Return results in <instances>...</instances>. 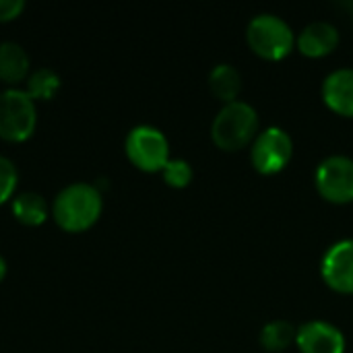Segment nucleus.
<instances>
[{
	"label": "nucleus",
	"instance_id": "15",
	"mask_svg": "<svg viewBox=\"0 0 353 353\" xmlns=\"http://www.w3.org/2000/svg\"><path fill=\"white\" fill-rule=\"evenodd\" d=\"M298 329L288 321H273L267 323L261 331V345L271 353L285 352L296 341Z\"/></svg>",
	"mask_w": 353,
	"mask_h": 353
},
{
	"label": "nucleus",
	"instance_id": "8",
	"mask_svg": "<svg viewBox=\"0 0 353 353\" xmlns=\"http://www.w3.org/2000/svg\"><path fill=\"white\" fill-rule=\"evenodd\" d=\"M321 273L331 290L353 294V240H341L325 252Z\"/></svg>",
	"mask_w": 353,
	"mask_h": 353
},
{
	"label": "nucleus",
	"instance_id": "14",
	"mask_svg": "<svg viewBox=\"0 0 353 353\" xmlns=\"http://www.w3.org/2000/svg\"><path fill=\"white\" fill-rule=\"evenodd\" d=\"M12 215L25 225H41L48 217V205L37 192H23L12 201Z\"/></svg>",
	"mask_w": 353,
	"mask_h": 353
},
{
	"label": "nucleus",
	"instance_id": "16",
	"mask_svg": "<svg viewBox=\"0 0 353 353\" xmlns=\"http://www.w3.org/2000/svg\"><path fill=\"white\" fill-rule=\"evenodd\" d=\"M60 89V77L52 68H37L27 77V93L35 99H52Z\"/></svg>",
	"mask_w": 353,
	"mask_h": 353
},
{
	"label": "nucleus",
	"instance_id": "20",
	"mask_svg": "<svg viewBox=\"0 0 353 353\" xmlns=\"http://www.w3.org/2000/svg\"><path fill=\"white\" fill-rule=\"evenodd\" d=\"M4 277H6V261L0 256V281H2Z\"/></svg>",
	"mask_w": 353,
	"mask_h": 353
},
{
	"label": "nucleus",
	"instance_id": "12",
	"mask_svg": "<svg viewBox=\"0 0 353 353\" xmlns=\"http://www.w3.org/2000/svg\"><path fill=\"white\" fill-rule=\"evenodd\" d=\"M29 74V56L23 46L14 41L0 43V79L4 83H19Z\"/></svg>",
	"mask_w": 353,
	"mask_h": 353
},
{
	"label": "nucleus",
	"instance_id": "11",
	"mask_svg": "<svg viewBox=\"0 0 353 353\" xmlns=\"http://www.w3.org/2000/svg\"><path fill=\"white\" fill-rule=\"evenodd\" d=\"M323 99L335 114L353 118V68H337L325 79Z\"/></svg>",
	"mask_w": 353,
	"mask_h": 353
},
{
	"label": "nucleus",
	"instance_id": "9",
	"mask_svg": "<svg viewBox=\"0 0 353 353\" xmlns=\"http://www.w3.org/2000/svg\"><path fill=\"white\" fill-rule=\"evenodd\" d=\"M296 345L302 353H345V337L331 323L310 321L298 329Z\"/></svg>",
	"mask_w": 353,
	"mask_h": 353
},
{
	"label": "nucleus",
	"instance_id": "1",
	"mask_svg": "<svg viewBox=\"0 0 353 353\" xmlns=\"http://www.w3.org/2000/svg\"><path fill=\"white\" fill-rule=\"evenodd\" d=\"M101 192L97 186L77 182L60 190L52 205V215L64 232H85L101 215Z\"/></svg>",
	"mask_w": 353,
	"mask_h": 353
},
{
	"label": "nucleus",
	"instance_id": "7",
	"mask_svg": "<svg viewBox=\"0 0 353 353\" xmlns=\"http://www.w3.org/2000/svg\"><path fill=\"white\" fill-rule=\"evenodd\" d=\"M321 196L335 205L353 201V159L345 155H331L323 159L314 174Z\"/></svg>",
	"mask_w": 353,
	"mask_h": 353
},
{
	"label": "nucleus",
	"instance_id": "10",
	"mask_svg": "<svg viewBox=\"0 0 353 353\" xmlns=\"http://www.w3.org/2000/svg\"><path fill=\"white\" fill-rule=\"evenodd\" d=\"M337 43H339V29L329 21H312L296 37L298 50L308 58L329 56L337 48Z\"/></svg>",
	"mask_w": 353,
	"mask_h": 353
},
{
	"label": "nucleus",
	"instance_id": "18",
	"mask_svg": "<svg viewBox=\"0 0 353 353\" xmlns=\"http://www.w3.org/2000/svg\"><path fill=\"white\" fill-rule=\"evenodd\" d=\"M17 180H19V174H17L14 163L8 157L0 155V205L12 196L17 188Z\"/></svg>",
	"mask_w": 353,
	"mask_h": 353
},
{
	"label": "nucleus",
	"instance_id": "3",
	"mask_svg": "<svg viewBox=\"0 0 353 353\" xmlns=\"http://www.w3.org/2000/svg\"><path fill=\"white\" fill-rule=\"evenodd\" d=\"M246 39L250 50L265 60H281L296 46V35L288 21L271 12L256 14L248 23Z\"/></svg>",
	"mask_w": 353,
	"mask_h": 353
},
{
	"label": "nucleus",
	"instance_id": "6",
	"mask_svg": "<svg viewBox=\"0 0 353 353\" xmlns=\"http://www.w3.org/2000/svg\"><path fill=\"white\" fill-rule=\"evenodd\" d=\"M292 155H294V141L279 126H271L259 132L250 149V159L254 170L265 176L279 174L290 163Z\"/></svg>",
	"mask_w": 353,
	"mask_h": 353
},
{
	"label": "nucleus",
	"instance_id": "17",
	"mask_svg": "<svg viewBox=\"0 0 353 353\" xmlns=\"http://www.w3.org/2000/svg\"><path fill=\"white\" fill-rule=\"evenodd\" d=\"M163 180L172 188H186L192 182V168L184 159H170L161 170Z\"/></svg>",
	"mask_w": 353,
	"mask_h": 353
},
{
	"label": "nucleus",
	"instance_id": "4",
	"mask_svg": "<svg viewBox=\"0 0 353 353\" xmlns=\"http://www.w3.org/2000/svg\"><path fill=\"white\" fill-rule=\"evenodd\" d=\"M37 122L35 101L27 91L6 89L0 93V137L10 143L27 141Z\"/></svg>",
	"mask_w": 353,
	"mask_h": 353
},
{
	"label": "nucleus",
	"instance_id": "2",
	"mask_svg": "<svg viewBox=\"0 0 353 353\" xmlns=\"http://www.w3.org/2000/svg\"><path fill=\"white\" fill-rule=\"evenodd\" d=\"M259 114L246 101L225 103L211 126L213 143L223 151H240L256 139Z\"/></svg>",
	"mask_w": 353,
	"mask_h": 353
},
{
	"label": "nucleus",
	"instance_id": "13",
	"mask_svg": "<svg viewBox=\"0 0 353 353\" xmlns=\"http://www.w3.org/2000/svg\"><path fill=\"white\" fill-rule=\"evenodd\" d=\"M209 89L223 103L236 101V97L242 89V77H240L238 68H234L232 64H217L209 72Z\"/></svg>",
	"mask_w": 353,
	"mask_h": 353
},
{
	"label": "nucleus",
	"instance_id": "5",
	"mask_svg": "<svg viewBox=\"0 0 353 353\" xmlns=\"http://www.w3.org/2000/svg\"><path fill=\"white\" fill-rule=\"evenodd\" d=\"M126 155L143 172H161L170 161V143L165 134L149 124L134 126L126 137Z\"/></svg>",
	"mask_w": 353,
	"mask_h": 353
},
{
	"label": "nucleus",
	"instance_id": "19",
	"mask_svg": "<svg viewBox=\"0 0 353 353\" xmlns=\"http://www.w3.org/2000/svg\"><path fill=\"white\" fill-rule=\"evenodd\" d=\"M25 10L23 0H0V21H12Z\"/></svg>",
	"mask_w": 353,
	"mask_h": 353
}]
</instances>
